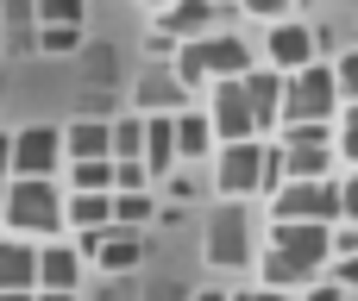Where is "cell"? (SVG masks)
<instances>
[{
	"label": "cell",
	"instance_id": "obj_23",
	"mask_svg": "<svg viewBox=\"0 0 358 301\" xmlns=\"http://www.w3.org/2000/svg\"><path fill=\"white\" fill-rule=\"evenodd\" d=\"M151 214H157V201H151V189H113V220L120 226H151Z\"/></svg>",
	"mask_w": 358,
	"mask_h": 301
},
{
	"label": "cell",
	"instance_id": "obj_17",
	"mask_svg": "<svg viewBox=\"0 0 358 301\" xmlns=\"http://www.w3.org/2000/svg\"><path fill=\"white\" fill-rule=\"evenodd\" d=\"M208 25H214V0H170V6H157V31H170V38H208Z\"/></svg>",
	"mask_w": 358,
	"mask_h": 301
},
{
	"label": "cell",
	"instance_id": "obj_25",
	"mask_svg": "<svg viewBox=\"0 0 358 301\" xmlns=\"http://www.w3.org/2000/svg\"><path fill=\"white\" fill-rule=\"evenodd\" d=\"M107 132H113V157H138V151H145V113L107 119Z\"/></svg>",
	"mask_w": 358,
	"mask_h": 301
},
{
	"label": "cell",
	"instance_id": "obj_30",
	"mask_svg": "<svg viewBox=\"0 0 358 301\" xmlns=\"http://www.w3.org/2000/svg\"><path fill=\"white\" fill-rule=\"evenodd\" d=\"M334 88H340V101H358V50H346L334 63Z\"/></svg>",
	"mask_w": 358,
	"mask_h": 301
},
{
	"label": "cell",
	"instance_id": "obj_35",
	"mask_svg": "<svg viewBox=\"0 0 358 301\" xmlns=\"http://www.w3.org/2000/svg\"><path fill=\"white\" fill-rule=\"evenodd\" d=\"M334 283H340L346 295H352V289H358V251H352V258H340V277H334Z\"/></svg>",
	"mask_w": 358,
	"mask_h": 301
},
{
	"label": "cell",
	"instance_id": "obj_19",
	"mask_svg": "<svg viewBox=\"0 0 358 301\" xmlns=\"http://www.w3.org/2000/svg\"><path fill=\"white\" fill-rule=\"evenodd\" d=\"M82 283V251L76 245H44L38 251V289H76Z\"/></svg>",
	"mask_w": 358,
	"mask_h": 301
},
{
	"label": "cell",
	"instance_id": "obj_8",
	"mask_svg": "<svg viewBox=\"0 0 358 301\" xmlns=\"http://www.w3.org/2000/svg\"><path fill=\"white\" fill-rule=\"evenodd\" d=\"M208 264H220V270H245L252 264V220H245L239 201L208 214Z\"/></svg>",
	"mask_w": 358,
	"mask_h": 301
},
{
	"label": "cell",
	"instance_id": "obj_2",
	"mask_svg": "<svg viewBox=\"0 0 358 301\" xmlns=\"http://www.w3.org/2000/svg\"><path fill=\"white\" fill-rule=\"evenodd\" d=\"M0 220H6V233H19V239L57 233V226H63V195H57V182H50V176H13L6 195H0Z\"/></svg>",
	"mask_w": 358,
	"mask_h": 301
},
{
	"label": "cell",
	"instance_id": "obj_3",
	"mask_svg": "<svg viewBox=\"0 0 358 301\" xmlns=\"http://www.w3.org/2000/svg\"><path fill=\"white\" fill-rule=\"evenodd\" d=\"M340 113V88H334V63H302L283 75V126L296 119H334Z\"/></svg>",
	"mask_w": 358,
	"mask_h": 301
},
{
	"label": "cell",
	"instance_id": "obj_1",
	"mask_svg": "<svg viewBox=\"0 0 358 301\" xmlns=\"http://www.w3.org/2000/svg\"><path fill=\"white\" fill-rule=\"evenodd\" d=\"M334 258V226H315V220H271V251H264V283L271 289H296L308 283L321 264Z\"/></svg>",
	"mask_w": 358,
	"mask_h": 301
},
{
	"label": "cell",
	"instance_id": "obj_28",
	"mask_svg": "<svg viewBox=\"0 0 358 301\" xmlns=\"http://www.w3.org/2000/svg\"><path fill=\"white\" fill-rule=\"evenodd\" d=\"M334 151L358 170V101H346V119H340V132H334Z\"/></svg>",
	"mask_w": 358,
	"mask_h": 301
},
{
	"label": "cell",
	"instance_id": "obj_16",
	"mask_svg": "<svg viewBox=\"0 0 358 301\" xmlns=\"http://www.w3.org/2000/svg\"><path fill=\"white\" fill-rule=\"evenodd\" d=\"M201 50H208V82H220V75H245L258 57H252V44L245 38H233V31H214V38H201Z\"/></svg>",
	"mask_w": 358,
	"mask_h": 301
},
{
	"label": "cell",
	"instance_id": "obj_29",
	"mask_svg": "<svg viewBox=\"0 0 358 301\" xmlns=\"http://www.w3.org/2000/svg\"><path fill=\"white\" fill-rule=\"evenodd\" d=\"M113 189H151L145 157H113Z\"/></svg>",
	"mask_w": 358,
	"mask_h": 301
},
{
	"label": "cell",
	"instance_id": "obj_15",
	"mask_svg": "<svg viewBox=\"0 0 358 301\" xmlns=\"http://www.w3.org/2000/svg\"><path fill=\"white\" fill-rule=\"evenodd\" d=\"M107 220H113V195H107V189H69V195H63V226L101 233Z\"/></svg>",
	"mask_w": 358,
	"mask_h": 301
},
{
	"label": "cell",
	"instance_id": "obj_24",
	"mask_svg": "<svg viewBox=\"0 0 358 301\" xmlns=\"http://www.w3.org/2000/svg\"><path fill=\"white\" fill-rule=\"evenodd\" d=\"M69 189H107V195H113V157H82V163H69Z\"/></svg>",
	"mask_w": 358,
	"mask_h": 301
},
{
	"label": "cell",
	"instance_id": "obj_22",
	"mask_svg": "<svg viewBox=\"0 0 358 301\" xmlns=\"http://www.w3.org/2000/svg\"><path fill=\"white\" fill-rule=\"evenodd\" d=\"M170 69H176V82L195 94V88H208V50H201V38H182L176 44V57H170Z\"/></svg>",
	"mask_w": 358,
	"mask_h": 301
},
{
	"label": "cell",
	"instance_id": "obj_4",
	"mask_svg": "<svg viewBox=\"0 0 358 301\" xmlns=\"http://www.w3.org/2000/svg\"><path fill=\"white\" fill-rule=\"evenodd\" d=\"M271 220H315V226H334L340 220V189L327 176H289L271 189Z\"/></svg>",
	"mask_w": 358,
	"mask_h": 301
},
{
	"label": "cell",
	"instance_id": "obj_21",
	"mask_svg": "<svg viewBox=\"0 0 358 301\" xmlns=\"http://www.w3.org/2000/svg\"><path fill=\"white\" fill-rule=\"evenodd\" d=\"M170 119H176V157H208V145H214L208 113H201V107H182V113H170Z\"/></svg>",
	"mask_w": 358,
	"mask_h": 301
},
{
	"label": "cell",
	"instance_id": "obj_10",
	"mask_svg": "<svg viewBox=\"0 0 358 301\" xmlns=\"http://www.w3.org/2000/svg\"><path fill=\"white\" fill-rule=\"evenodd\" d=\"M315 57H321V31H308L302 19H277V25H271V38H264V63H271V69L289 75V69H302V63H315Z\"/></svg>",
	"mask_w": 358,
	"mask_h": 301
},
{
	"label": "cell",
	"instance_id": "obj_13",
	"mask_svg": "<svg viewBox=\"0 0 358 301\" xmlns=\"http://www.w3.org/2000/svg\"><path fill=\"white\" fill-rule=\"evenodd\" d=\"M132 101H138V113H182V107H189V88L176 82V69H170V63H151V69L138 75Z\"/></svg>",
	"mask_w": 358,
	"mask_h": 301
},
{
	"label": "cell",
	"instance_id": "obj_43",
	"mask_svg": "<svg viewBox=\"0 0 358 301\" xmlns=\"http://www.w3.org/2000/svg\"><path fill=\"white\" fill-rule=\"evenodd\" d=\"M151 6H170V0H151Z\"/></svg>",
	"mask_w": 358,
	"mask_h": 301
},
{
	"label": "cell",
	"instance_id": "obj_39",
	"mask_svg": "<svg viewBox=\"0 0 358 301\" xmlns=\"http://www.w3.org/2000/svg\"><path fill=\"white\" fill-rule=\"evenodd\" d=\"M6 19H31V0H6Z\"/></svg>",
	"mask_w": 358,
	"mask_h": 301
},
{
	"label": "cell",
	"instance_id": "obj_34",
	"mask_svg": "<svg viewBox=\"0 0 358 301\" xmlns=\"http://www.w3.org/2000/svg\"><path fill=\"white\" fill-rule=\"evenodd\" d=\"M176 44H182V38H170V31H151V44H145V50H151V63H170V57H176Z\"/></svg>",
	"mask_w": 358,
	"mask_h": 301
},
{
	"label": "cell",
	"instance_id": "obj_27",
	"mask_svg": "<svg viewBox=\"0 0 358 301\" xmlns=\"http://www.w3.org/2000/svg\"><path fill=\"white\" fill-rule=\"evenodd\" d=\"M82 44V25H38V50H50V57H69Z\"/></svg>",
	"mask_w": 358,
	"mask_h": 301
},
{
	"label": "cell",
	"instance_id": "obj_7",
	"mask_svg": "<svg viewBox=\"0 0 358 301\" xmlns=\"http://www.w3.org/2000/svg\"><path fill=\"white\" fill-rule=\"evenodd\" d=\"M264 163H271V145L264 138H233V145H220V170H214V182H220V195H258L264 189Z\"/></svg>",
	"mask_w": 358,
	"mask_h": 301
},
{
	"label": "cell",
	"instance_id": "obj_41",
	"mask_svg": "<svg viewBox=\"0 0 358 301\" xmlns=\"http://www.w3.org/2000/svg\"><path fill=\"white\" fill-rule=\"evenodd\" d=\"M0 301H31V289H0Z\"/></svg>",
	"mask_w": 358,
	"mask_h": 301
},
{
	"label": "cell",
	"instance_id": "obj_32",
	"mask_svg": "<svg viewBox=\"0 0 358 301\" xmlns=\"http://www.w3.org/2000/svg\"><path fill=\"white\" fill-rule=\"evenodd\" d=\"M334 189H340V220H352V226H358V170L346 176V182H334Z\"/></svg>",
	"mask_w": 358,
	"mask_h": 301
},
{
	"label": "cell",
	"instance_id": "obj_20",
	"mask_svg": "<svg viewBox=\"0 0 358 301\" xmlns=\"http://www.w3.org/2000/svg\"><path fill=\"white\" fill-rule=\"evenodd\" d=\"M63 157H69V163H82V157H113L107 119H76V126L63 132Z\"/></svg>",
	"mask_w": 358,
	"mask_h": 301
},
{
	"label": "cell",
	"instance_id": "obj_5",
	"mask_svg": "<svg viewBox=\"0 0 358 301\" xmlns=\"http://www.w3.org/2000/svg\"><path fill=\"white\" fill-rule=\"evenodd\" d=\"M277 157H283V182H289V176H327V163H334V126H327V119H296V126H283Z\"/></svg>",
	"mask_w": 358,
	"mask_h": 301
},
{
	"label": "cell",
	"instance_id": "obj_38",
	"mask_svg": "<svg viewBox=\"0 0 358 301\" xmlns=\"http://www.w3.org/2000/svg\"><path fill=\"white\" fill-rule=\"evenodd\" d=\"M31 301H76V289H31Z\"/></svg>",
	"mask_w": 358,
	"mask_h": 301
},
{
	"label": "cell",
	"instance_id": "obj_14",
	"mask_svg": "<svg viewBox=\"0 0 358 301\" xmlns=\"http://www.w3.org/2000/svg\"><path fill=\"white\" fill-rule=\"evenodd\" d=\"M138 157H145L151 182H170V176H176L182 157H176V119H170V113H145V151H138Z\"/></svg>",
	"mask_w": 358,
	"mask_h": 301
},
{
	"label": "cell",
	"instance_id": "obj_31",
	"mask_svg": "<svg viewBox=\"0 0 358 301\" xmlns=\"http://www.w3.org/2000/svg\"><path fill=\"white\" fill-rule=\"evenodd\" d=\"M239 6H245L252 19H271V25H277V19H289V6H296V0H239Z\"/></svg>",
	"mask_w": 358,
	"mask_h": 301
},
{
	"label": "cell",
	"instance_id": "obj_37",
	"mask_svg": "<svg viewBox=\"0 0 358 301\" xmlns=\"http://www.w3.org/2000/svg\"><path fill=\"white\" fill-rule=\"evenodd\" d=\"M308 301H346V289H340V283H315V289H308Z\"/></svg>",
	"mask_w": 358,
	"mask_h": 301
},
{
	"label": "cell",
	"instance_id": "obj_6",
	"mask_svg": "<svg viewBox=\"0 0 358 301\" xmlns=\"http://www.w3.org/2000/svg\"><path fill=\"white\" fill-rule=\"evenodd\" d=\"M208 126H214L220 145H233V138H258V119H252V101H245V82H239V75L208 82Z\"/></svg>",
	"mask_w": 358,
	"mask_h": 301
},
{
	"label": "cell",
	"instance_id": "obj_18",
	"mask_svg": "<svg viewBox=\"0 0 358 301\" xmlns=\"http://www.w3.org/2000/svg\"><path fill=\"white\" fill-rule=\"evenodd\" d=\"M0 289H38V245H25L19 233L0 239Z\"/></svg>",
	"mask_w": 358,
	"mask_h": 301
},
{
	"label": "cell",
	"instance_id": "obj_26",
	"mask_svg": "<svg viewBox=\"0 0 358 301\" xmlns=\"http://www.w3.org/2000/svg\"><path fill=\"white\" fill-rule=\"evenodd\" d=\"M88 0H31V19L38 25H82Z\"/></svg>",
	"mask_w": 358,
	"mask_h": 301
},
{
	"label": "cell",
	"instance_id": "obj_12",
	"mask_svg": "<svg viewBox=\"0 0 358 301\" xmlns=\"http://www.w3.org/2000/svg\"><path fill=\"white\" fill-rule=\"evenodd\" d=\"M239 82H245V101H252V119H258V138H264L271 126H283V69H271V63L258 69V63H252V69H245Z\"/></svg>",
	"mask_w": 358,
	"mask_h": 301
},
{
	"label": "cell",
	"instance_id": "obj_42",
	"mask_svg": "<svg viewBox=\"0 0 358 301\" xmlns=\"http://www.w3.org/2000/svg\"><path fill=\"white\" fill-rule=\"evenodd\" d=\"M195 301H233V295H227V289H201Z\"/></svg>",
	"mask_w": 358,
	"mask_h": 301
},
{
	"label": "cell",
	"instance_id": "obj_9",
	"mask_svg": "<svg viewBox=\"0 0 358 301\" xmlns=\"http://www.w3.org/2000/svg\"><path fill=\"white\" fill-rule=\"evenodd\" d=\"M76 251H88L107 277H126V270H138V258H145V239H138V226H120V220H107L101 233H76Z\"/></svg>",
	"mask_w": 358,
	"mask_h": 301
},
{
	"label": "cell",
	"instance_id": "obj_11",
	"mask_svg": "<svg viewBox=\"0 0 358 301\" xmlns=\"http://www.w3.org/2000/svg\"><path fill=\"white\" fill-rule=\"evenodd\" d=\"M57 157H63V132L50 126L13 132V176H57Z\"/></svg>",
	"mask_w": 358,
	"mask_h": 301
},
{
	"label": "cell",
	"instance_id": "obj_40",
	"mask_svg": "<svg viewBox=\"0 0 358 301\" xmlns=\"http://www.w3.org/2000/svg\"><path fill=\"white\" fill-rule=\"evenodd\" d=\"M13 170V138H0V176Z\"/></svg>",
	"mask_w": 358,
	"mask_h": 301
},
{
	"label": "cell",
	"instance_id": "obj_33",
	"mask_svg": "<svg viewBox=\"0 0 358 301\" xmlns=\"http://www.w3.org/2000/svg\"><path fill=\"white\" fill-rule=\"evenodd\" d=\"M358 251V226L352 220H334V258H352Z\"/></svg>",
	"mask_w": 358,
	"mask_h": 301
},
{
	"label": "cell",
	"instance_id": "obj_36",
	"mask_svg": "<svg viewBox=\"0 0 358 301\" xmlns=\"http://www.w3.org/2000/svg\"><path fill=\"white\" fill-rule=\"evenodd\" d=\"M233 301H289L283 289H271V283H258V289H245V295H233Z\"/></svg>",
	"mask_w": 358,
	"mask_h": 301
}]
</instances>
